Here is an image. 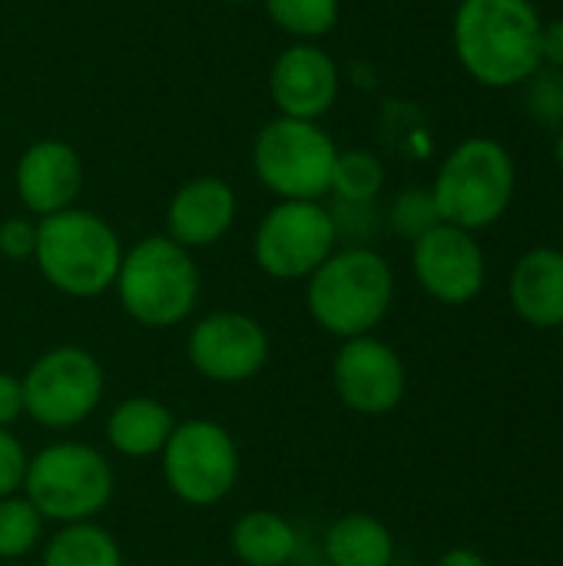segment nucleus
<instances>
[{
	"mask_svg": "<svg viewBox=\"0 0 563 566\" xmlns=\"http://www.w3.org/2000/svg\"><path fill=\"white\" fill-rule=\"evenodd\" d=\"M541 30L544 20L531 0H461L451 43L475 83L511 90L541 70Z\"/></svg>",
	"mask_w": 563,
	"mask_h": 566,
	"instance_id": "nucleus-1",
	"label": "nucleus"
},
{
	"mask_svg": "<svg viewBox=\"0 0 563 566\" xmlns=\"http://www.w3.org/2000/svg\"><path fill=\"white\" fill-rule=\"evenodd\" d=\"M395 302V272L388 259L368 245L335 249L305 279L309 318L338 342L375 335Z\"/></svg>",
	"mask_w": 563,
	"mask_h": 566,
	"instance_id": "nucleus-2",
	"label": "nucleus"
},
{
	"mask_svg": "<svg viewBox=\"0 0 563 566\" xmlns=\"http://www.w3.org/2000/svg\"><path fill=\"white\" fill-rule=\"evenodd\" d=\"M123 262L116 229L80 206L37 219L33 265L43 282L66 298H100L113 289Z\"/></svg>",
	"mask_w": 563,
	"mask_h": 566,
	"instance_id": "nucleus-3",
	"label": "nucleus"
},
{
	"mask_svg": "<svg viewBox=\"0 0 563 566\" xmlns=\"http://www.w3.org/2000/svg\"><path fill=\"white\" fill-rule=\"evenodd\" d=\"M113 292L136 325L176 328L196 312L202 279L189 249L176 245L169 235H146L123 249Z\"/></svg>",
	"mask_w": 563,
	"mask_h": 566,
	"instance_id": "nucleus-4",
	"label": "nucleus"
},
{
	"mask_svg": "<svg viewBox=\"0 0 563 566\" xmlns=\"http://www.w3.org/2000/svg\"><path fill=\"white\" fill-rule=\"evenodd\" d=\"M20 494L56 527L90 524L110 507L116 474L100 448L86 441H53L30 454Z\"/></svg>",
	"mask_w": 563,
	"mask_h": 566,
	"instance_id": "nucleus-5",
	"label": "nucleus"
},
{
	"mask_svg": "<svg viewBox=\"0 0 563 566\" xmlns=\"http://www.w3.org/2000/svg\"><path fill=\"white\" fill-rule=\"evenodd\" d=\"M518 166L508 146L491 136L461 139L438 166L431 196L441 222L478 232L494 226L514 202Z\"/></svg>",
	"mask_w": 563,
	"mask_h": 566,
	"instance_id": "nucleus-6",
	"label": "nucleus"
},
{
	"mask_svg": "<svg viewBox=\"0 0 563 566\" xmlns=\"http://www.w3.org/2000/svg\"><path fill=\"white\" fill-rule=\"evenodd\" d=\"M335 139L312 119L275 116L252 139V172L275 199L322 202L332 192Z\"/></svg>",
	"mask_w": 563,
	"mask_h": 566,
	"instance_id": "nucleus-7",
	"label": "nucleus"
},
{
	"mask_svg": "<svg viewBox=\"0 0 563 566\" xmlns=\"http://www.w3.org/2000/svg\"><path fill=\"white\" fill-rule=\"evenodd\" d=\"M23 415L50 431H70L93 418L103 401L106 375L93 352L80 345L46 348L20 375Z\"/></svg>",
	"mask_w": 563,
	"mask_h": 566,
	"instance_id": "nucleus-8",
	"label": "nucleus"
},
{
	"mask_svg": "<svg viewBox=\"0 0 563 566\" xmlns=\"http://www.w3.org/2000/svg\"><path fill=\"white\" fill-rule=\"evenodd\" d=\"M159 458L166 488L189 507L222 504L236 491L242 474L236 438L209 418L176 421Z\"/></svg>",
	"mask_w": 563,
	"mask_h": 566,
	"instance_id": "nucleus-9",
	"label": "nucleus"
},
{
	"mask_svg": "<svg viewBox=\"0 0 563 566\" xmlns=\"http://www.w3.org/2000/svg\"><path fill=\"white\" fill-rule=\"evenodd\" d=\"M335 249V216L312 199H279L252 235V262L275 282H305Z\"/></svg>",
	"mask_w": 563,
	"mask_h": 566,
	"instance_id": "nucleus-10",
	"label": "nucleus"
},
{
	"mask_svg": "<svg viewBox=\"0 0 563 566\" xmlns=\"http://www.w3.org/2000/svg\"><path fill=\"white\" fill-rule=\"evenodd\" d=\"M186 355L196 375L216 385H246L269 365L272 342L259 318L219 308L202 315L186 338Z\"/></svg>",
	"mask_w": 563,
	"mask_h": 566,
	"instance_id": "nucleus-11",
	"label": "nucleus"
},
{
	"mask_svg": "<svg viewBox=\"0 0 563 566\" xmlns=\"http://www.w3.org/2000/svg\"><path fill=\"white\" fill-rule=\"evenodd\" d=\"M332 388L352 415L385 418L405 401L408 368L402 355L375 335L345 338L332 358Z\"/></svg>",
	"mask_w": 563,
	"mask_h": 566,
	"instance_id": "nucleus-12",
	"label": "nucleus"
},
{
	"mask_svg": "<svg viewBox=\"0 0 563 566\" xmlns=\"http://www.w3.org/2000/svg\"><path fill=\"white\" fill-rule=\"evenodd\" d=\"M411 272L421 292L441 305H468L484 292L488 262L475 232L438 222L411 242Z\"/></svg>",
	"mask_w": 563,
	"mask_h": 566,
	"instance_id": "nucleus-13",
	"label": "nucleus"
},
{
	"mask_svg": "<svg viewBox=\"0 0 563 566\" xmlns=\"http://www.w3.org/2000/svg\"><path fill=\"white\" fill-rule=\"evenodd\" d=\"M342 73L329 50L319 43L285 46L269 70V96L279 116L319 123L338 99Z\"/></svg>",
	"mask_w": 563,
	"mask_h": 566,
	"instance_id": "nucleus-14",
	"label": "nucleus"
},
{
	"mask_svg": "<svg viewBox=\"0 0 563 566\" xmlns=\"http://www.w3.org/2000/svg\"><path fill=\"white\" fill-rule=\"evenodd\" d=\"M13 189L20 206L37 219L63 212L83 192V159L66 139H37L17 159Z\"/></svg>",
	"mask_w": 563,
	"mask_h": 566,
	"instance_id": "nucleus-15",
	"label": "nucleus"
},
{
	"mask_svg": "<svg viewBox=\"0 0 563 566\" xmlns=\"http://www.w3.org/2000/svg\"><path fill=\"white\" fill-rule=\"evenodd\" d=\"M239 216V196L222 176L186 179L166 206V235L183 249H209L229 235Z\"/></svg>",
	"mask_w": 563,
	"mask_h": 566,
	"instance_id": "nucleus-16",
	"label": "nucleus"
},
{
	"mask_svg": "<svg viewBox=\"0 0 563 566\" xmlns=\"http://www.w3.org/2000/svg\"><path fill=\"white\" fill-rule=\"evenodd\" d=\"M508 302L514 315L531 328L563 325V249L538 245L528 249L508 279Z\"/></svg>",
	"mask_w": 563,
	"mask_h": 566,
	"instance_id": "nucleus-17",
	"label": "nucleus"
},
{
	"mask_svg": "<svg viewBox=\"0 0 563 566\" xmlns=\"http://www.w3.org/2000/svg\"><path fill=\"white\" fill-rule=\"evenodd\" d=\"M176 428V418L166 401L149 395H129L113 405L106 418V441L119 458L143 461L159 458L169 434Z\"/></svg>",
	"mask_w": 563,
	"mask_h": 566,
	"instance_id": "nucleus-18",
	"label": "nucleus"
},
{
	"mask_svg": "<svg viewBox=\"0 0 563 566\" xmlns=\"http://www.w3.org/2000/svg\"><path fill=\"white\" fill-rule=\"evenodd\" d=\"M329 566H395V534L365 511L342 514L322 537Z\"/></svg>",
	"mask_w": 563,
	"mask_h": 566,
	"instance_id": "nucleus-19",
	"label": "nucleus"
},
{
	"mask_svg": "<svg viewBox=\"0 0 563 566\" xmlns=\"http://www.w3.org/2000/svg\"><path fill=\"white\" fill-rule=\"evenodd\" d=\"M229 551L242 566H289L299 554V531L279 511H246L229 531Z\"/></svg>",
	"mask_w": 563,
	"mask_h": 566,
	"instance_id": "nucleus-20",
	"label": "nucleus"
},
{
	"mask_svg": "<svg viewBox=\"0 0 563 566\" xmlns=\"http://www.w3.org/2000/svg\"><path fill=\"white\" fill-rule=\"evenodd\" d=\"M40 566H123V551L96 521L66 524L43 544Z\"/></svg>",
	"mask_w": 563,
	"mask_h": 566,
	"instance_id": "nucleus-21",
	"label": "nucleus"
},
{
	"mask_svg": "<svg viewBox=\"0 0 563 566\" xmlns=\"http://www.w3.org/2000/svg\"><path fill=\"white\" fill-rule=\"evenodd\" d=\"M385 163L372 149H338L329 196L352 206H372L385 189Z\"/></svg>",
	"mask_w": 563,
	"mask_h": 566,
	"instance_id": "nucleus-22",
	"label": "nucleus"
},
{
	"mask_svg": "<svg viewBox=\"0 0 563 566\" xmlns=\"http://www.w3.org/2000/svg\"><path fill=\"white\" fill-rule=\"evenodd\" d=\"M269 20L295 43H315L329 36L342 17V0H262Z\"/></svg>",
	"mask_w": 563,
	"mask_h": 566,
	"instance_id": "nucleus-23",
	"label": "nucleus"
},
{
	"mask_svg": "<svg viewBox=\"0 0 563 566\" xmlns=\"http://www.w3.org/2000/svg\"><path fill=\"white\" fill-rule=\"evenodd\" d=\"M43 524L46 521L23 494L0 497V560H20L33 554L43 541Z\"/></svg>",
	"mask_w": 563,
	"mask_h": 566,
	"instance_id": "nucleus-24",
	"label": "nucleus"
},
{
	"mask_svg": "<svg viewBox=\"0 0 563 566\" xmlns=\"http://www.w3.org/2000/svg\"><path fill=\"white\" fill-rule=\"evenodd\" d=\"M388 222H392V229L402 239H411V242L421 239L428 229H435L441 222V216H438V206H435L431 189H421V186L402 189L395 196L392 209H388Z\"/></svg>",
	"mask_w": 563,
	"mask_h": 566,
	"instance_id": "nucleus-25",
	"label": "nucleus"
},
{
	"mask_svg": "<svg viewBox=\"0 0 563 566\" xmlns=\"http://www.w3.org/2000/svg\"><path fill=\"white\" fill-rule=\"evenodd\" d=\"M524 106L534 123L548 129H563V70L541 66L528 83H524Z\"/></svg>",
	"mask_w": 563,
	"mask_h": 566,
	"instance_id": "nucleus-26",
	"label": "nucleus"
},
{
	"mask_svg": "<svg viewBox=\"0 0 563 566\" xmlns=\"http://www.w3.org/2000/svg\"><path fill=\"white\" fill-rule=\"evenodd\" d=\"M27 464H30V454H27L23 441L17 434H10V428H0V497L23 491Z\"/></svg>",
	"mask_w": 563,
	"mask_h": 566,
	"instance_id": "nucleus-27",
	"label": "nucleus"
},
{
	"mask_svg": "<svg viewBox=\"0 0 563 566\" xmlns=\"http://www.w3.org/2000/svg\"><path fill=\"white\" fill-rule=\"evenodd\" d=\"M37 252V222L27 216H10L0 222V255L10 262H33Z\"/></svg>",
	"mask_w": 563,
	"mask_h": 566,
	"instance_id": "nucleus-28",
	"label": "nucleus"
},
{
	"mask_svg": "<svg viewBox=\"0 0 563 566\" xmlns=\"http://www.w3.org/2000/svg\"><path fill=\"white\" fill-rule=\"evenodd\" d=\"M23 415V388L20 378L10 371H0V428H10Z\"/></svg>",
	"mask_w": 563,
	"mask_h": 566,
	"instance_id": "nucleus-29",
	"label": "nucleus"
},
{
	"mask_svg": "<svg viewBox=\"0 0 563 566\" xmlns=\"http://www.w3.org/2000/svg\"><path fill=\"white\" fill-rule=\"evenodd\" d=\"M541 66L563 70V17L544 23L541 30Z\"/></svg>",
	"mask_w": 563,
	"mask_h": 566,
	"instance_id": "nucleus-30",
	"label": "nucleus"
},
{
	"mask_svg": "<svg viewBox=\"0 0 563 566\" xmlns=\"http://www.w3.org/2000/svg\"><path fill=\"white\" fill-rule=\"evenodd\" d=\"M435 566H491L478 551H471V547H451V551H445Z\"/></svg>",
	"mask_w": 563,
	"mask_h": 566,
	"instance_id": "nucleus-31",
	"label": "nucleus"
},
{
	"mask_svg": "<svg viewBox=\"0 0 563 566\" xmlns=\"http://www.w3.org/2000/svg\"><path fill=\"white\" fill-rule=\"evenodd\" d=\"M554 159H557V166L563 169V129L557 133V143H554Z\"/></svg>",
	"mask_w": 563,
	"mask_h": 566,
	"instance_id": "nucleus-32",
	"label": "nucleus"
},
{
	"mask_svg": "<svg viewBox=\"0 0 563 566\" xmlns=\"http://www.w3.org/2000/svg\"><path fill=\"white\" fill-rule=\"evenodd\" d=\"M222 3H256V0H222Z\"/></svg>",
	"mask_w": 563,
	"mask_h": 566,
	"instance_id": "nucleus-33",
	"label": "nucleus"
},
{
	"mask_svg": "<svg viewBox=\"0 0 563 566\" xmlns=\"http://www.w3.org/2000/svg\"><path fill=\"white\" fill-rule=\"evenodd\" d=\"M557 332H561V352H563V325H561V328H557Z\"/></svg>",
	"mask_w": 563,
	"mask_h": 566,
	"instance_id": "nucleus-34",
	"label": "nucleus"
}]
</instances>
